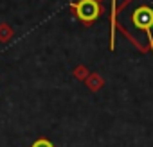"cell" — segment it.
<instances>
[{
	"instance_id": "cell-1",
	"label": "cell",
	"mask_w": 153,
	"mask_h": 147,
	"mask_svg": "<svg viewBox=\"0 0 153 147\" xmlns=\"http://www.w3.org/2000/svg\"><path fill=\"white\" fill-rule=\"evenodd\" d=\"M119 11L121 31L126 32L137 47H140V40L146 36L149 47L153 49V0H128Z\"/></svg>"
},
{
	"instance_id": "cell-2",
	"label": "cell",
	"mask_w": 153,
	"mask_h": 147,
	"mask_svg": "<svg viewBox=\"0 0 153 147\" xmlns=\"http://www.w3.org/2000/svg\"><path fill=\"white\" fill-rule=\"evenodd\" d=\"M72 9H74L76 16H78L83 24H87V25L96 22L101 16V13H103V9H101L97 0H79V2L72 4Z\"/></svg>"
},
{
	"instance_id": "cell-3",
	"label": "cell",
	"mask_w": 153,
	"mask_h": 147,
	"mask_svg": "<svg viewBox=\"0 0 153 147\" xmlns=\"http://www.w3.org/2000/svg\"><path fill=\"white\" fill-rule=\"evenodd\" d=\"M88 81H90V83H88V86H90L92 90H99V88L103 86V79H101L99 76H92Z\"/></svg>"
},
{
	"instance_id": "cell-4",
	"label": "cell",
	"mask_w": 153,
	"mask_h": 147,
	"mask_svg": "<svg viewBox=\"0 0 153 147\" xmlns=\"http://www.w3.org/2000/svg\"><path fill=\"white\" fill-rule=\"evenodd\" d=\"M31 147H54V145L51 143V140H47V138H40V140H36Z\"/></svg>"
},
{
	"instance_id": "cell-5",
	"label": "cell",
	"mask_w": 153,
	"mask_h": 147,
	"mask_svg": "<svg viewBox=\"0 0 153 147\" xmlns=\"http://www.w3.org/2000/svg\"><path fill=\"white\" fill-rule=\"evenodd\" d=\"M76 76L78 77H81V76H85V66H79V70L76 72Z\"/></svg>"
},
{
	"instance_id": "cell-6",
	"label": "cell",
	"mask_w": 153,
	"mask_h": 147,
	"mask_svg": "<svg viewBox=\"0 0 153 147\" xmlns=\"http://www.w3.org/2000/svg\"><path fill=\"white\" fill-rule=\"evenodd\" d=\"M114 7H115V0H114Z\"/></svg>"
}]
</instances>
